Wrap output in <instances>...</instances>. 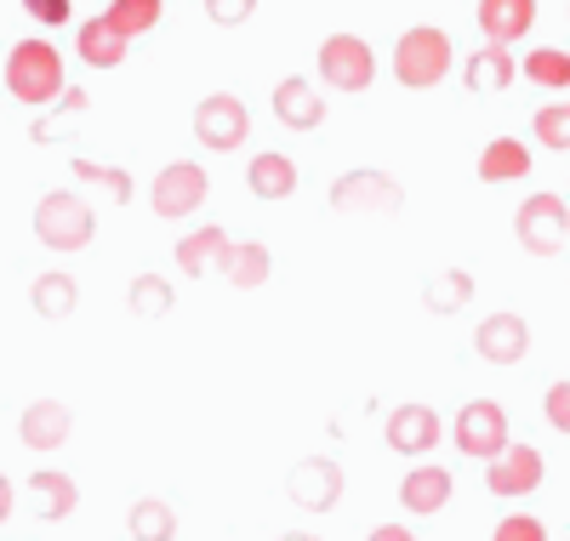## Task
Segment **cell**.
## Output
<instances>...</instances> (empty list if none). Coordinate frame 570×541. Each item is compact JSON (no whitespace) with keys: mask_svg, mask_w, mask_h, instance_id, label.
I'll list each match as a JSON object with an SVG mask.
<instances>
[{"mask_svg":"<svg viewBox=\"0 0 570 541\" xmlns=\"http://www.w3.org/2000/svg\"><path fill=\"white\" fill-rule=\"evenodd\" d=\"M473 348H480L491 365H519L531 354V325L519 314H491L480 331H473Z\"/></svg>","mask_w":570,"mask_h":541,"instance_id":"cell-10","label":"cell"},{"mask_svg":"<svg viewBox=\"0 0 570 541\" xmlns=\"http://www.w3.org/2000/svg\"><path fill=\"white\" fill-rule=\"evenodd\" d=\"M252 12H257V0H206V18H212V23H223V29L246 23Z\"/></svg>","mask_w":570,"mask_h":541,"instance_id":"cell-34","label":"cell"},{"mask_svg":"<svg viewBox=\"0 0 570 541\" xmlns=\"http://www.w3.org/2000/svg\"><path fill=\"white\" fill-rule=\"evenodd\" d=\"M279 541H320V535H279Z\"/></svg>","mask_w":570,"mask_h":541,"instance_id":"cell-39","label":"cell"},{"mask_svg":"<svg viewBox=\"0 0 570 541\" xmlns=\"http://www.w3.org/2000/svg\"><path fill=\"white\" fill-rule=\"evenodd\" d=\"M513 75H519V63H513V52L508 46H485V52H473L468 58V69H462V80H468V91H508L513 86Z\"/></svg>","mask_w":570,"mask_h":541,"instance_id":"cell-21","label":"cell"},{"mask_svg":"<svg viewBox=\"0 0 570 541\" xmlns=\"http://www.w3.org/2000/svg\"><path fill=\"white\" fill-rule=\"evenodd\" d=\"M126 535H131V541H171V535H177V513H171L166 502H137V508L126 513Z\"/></svg>","mask_w":570,"mask_h":541,"instance_id":"cell-25","label":"cell"},{"mask_svg":"<svg viewBox=\"0 0 570 541\" xmlns=\"http://www.w3.org/2000/svg\"><path fill=\"white\" fill-rule=\"evenodd\" d=\"M320 80L331 91H365L376 80V58L360 35H331L320 46Z\"/></svg>","mask_w":570,"mask_h":541,"instance_id":"cell-6","label":"cell"},{"mask_svg":"<svg viewBox=\"0 0 570 541\" xmlns=\"http://www.w3.org/2000/svg\"><path fill=\"white\" fill-rule=\"evenodd\" d=\"M246 183H252V194H263V200H285V194L297 188V166L285 155H257L246 166Z\"/></svg>","mask_w":570,"mask_h":541,"instance_id":"cell-24","label":"cell"},{"mask_svg":"<svg viewBox=\"0 0 570 541\" xmlns=\"http://www.w3.org/2000/svg\"><path fill=\"white\" fill-rule=\"evenodd\" d=\"M513 234L531 257H559L564 252V234H570V212L559 194H531L525 206L513 212Z\"/></svg>","mask_w":570,"mask_h":541,"instance_id":"cell-4","label":"cell"},{"mask_svg":"<svg viewBox=\"0 0 570 541\" xmlns=\"http://www.w3.org/2000/svg\"><path fill=\"white\" fill-rule=\"evenodd\" d=\"M485 484H491V496H531L542 484V451L537 445H508L497 462H485Z\"/></svg>","mask_w":570,"mask_h":541,"instance_id":"cell-9","label":"cell"},{"mask_svg":"<svg viewBox=\"0 0 570 541\" xmlns=\"http://www.w3.org/2000/svg\"><path fill=\"white\" fill-rule=\"evenodd\" d=\"M177 308V297H171V279H160V274H142L137 285H131V314L137 319H166Z\"/></svg>","mask_w":570,"mask_h":541,"instance_id":"cell-27","label":"cell"},{"mask_svg":"<svg viewBox=\"0 0 570 541\" xmlns=\"http://www.w3.org/2000/svg\"><path fill=\"white\" fill-rule=\"evenodd\" d=\"M23 12L35 18V23H69V0H23Z\"/></svg>","mask_w":570,"mask_h":541,"instance_id":"cell-36","label":"cell"},{"mask_svg":"<svg viewBox=\"0 0 570 541\" xmlns=\"http://www.w3.org/2000/svg\"><path fill=\"white\" fill-rule=\"evenodd\" d=\"M29 303H35V314H40V319L63 325V319L80 308V285H75L69 274H40V279H35V291H29Z\"/></svg>","mask_w":570,"mask_h":541,"instance_id":"cell-22","label":"cell"},{"mask_svg":"<svg viewBox=\"0 0 570 541\" xmlns=\"http://www.w3.org/2000/svg\"><path fill=\"white\" fill-rule=\"evenodd\" d=\"M246 131H252V115H246V104H240L234 91L200 97V109H195V137L206 142V149L228 155V149H240V142H246Z\"/></svg>","mask_w":570,"mask_h":541,"instance_id":"cell-7","label":"cell"},{"mask_svg":"<svg viewBox=\"0 0 570 541\" xmlns=\"http://www.w3.org/2000/svg\"><path fill=\"white\" fill-rule=\"evenodd\" d=\"M548 422H553L559 433H570V382H553V387H548Z\"/></svg>","mask_w":570,"mask_h":541,"instance_id":"cell-35","label":"cell"},{"mask_svg":"<svg viewBox=\"0 0 570 541\" xmlns=\"http://www.w3.org/2000/svg\"><path fill=\"white\" fill-rule=\"evenodd\" d=\"M537 137L548 142V149H570V104H553L537 115Z\"/></svg>","mask_w":570,"mask_h":541,"instance_id":"cell-30","label":"cell"},{"mask_svg":"<svg viewBox=\"0 0 570 541\" xmlns=\"http://www.w3.org/2000/svg\"><path fill=\"white\" fill-rule=\"evenodd\" d=\"M531 171V149L519 137H497L491 149L480 155V177L485 183H513V177H525Z\"/></svg>","mask_w":570,"mask_h":541,"instance_id":"cell-23","label":"cell"},{"mask_svg":"<svg viewBox=\"0 0 570 541\" xmlns=\"http://www.w3.org/2000/svg\"><path fill=\"white\" fill-rule=\"evenodd\" d=\"M160 7H166V0H115V7H109L104 18H109L120 35H131V40H137L142 29H155V23H160Z\"/></svg>","mask_w":570,"mask_h":541,"instance_id":"cell-28","label":"cell"},{"mask_svg":"<svg viewBox=\"0 0 570 541\" xmlns=\"http://www.w3.org/2000/svg\"><path fill=\"white\" fill-rule=\"evenodd\" d=\"M29 496H35V513H40V519L63 524V519L75 513V502H80V490H75V479H69V473L40 468V473H29Z\"/></svg>","mask_w":570,"mask_h":541,"instance_id":"cell-19","label":"cell"},{"mask_svg":"<svg viewBox=\"0 0 570 541\" xmlns=\"http://www.w3.org/2000/svg\"><path fill=\"white\" fill-rule=\"evenodd\" d=\"M35 234H40V245H52V252H80V245H91V206L69 188H52L35 206Z\"/></svg>","mask_w":570,"mask_h":541,"instance_id":"cell-3","label":"cell"},{"mask_svg":"<svg viewBox=\"0 0 570 541\" xmlns=\"http://www.w3.org/2000/svg\"><path fill=\"white\" fill-rule=\"evenodd\" d=\"M468 291H473V285H468V274H456V268H451L434 291H428V308H462V303H468Z\"/></svg>","mask_w":570,"mask_h":541,"instance_id":"cell-32","label":"cell"},{"mask_svg":"<svg viewBox=\"0 0 570 541\" xmlns=\"http://www.w3.org/2000/svg\"><path fill=\"white\" fill-rule=\"evenodd\" d=\"M75 177H80V183H98V188H109L115 200H126V194H131V177H126V171H109V166H91V160H75Z\"/></svg>","mask_w":570,"mask_h":541,"instance_id":"cell-31","label":"cell"},{"mask_svg":"<svg viewBox=\"0 0 570 541\" xmlns=\"http://www.w3.org/2000/svg\"><path fill=\"white\" fill-rule=\"evenodd\" d=\"M451 473L445 468H434V462H416L405 479H400V502L411 508V513H440L445 502H451Z\"/></svg>","mask_w":570,"mask_h":541,"instance_id":"cell-16","label":"cell"},{"mask_svg":"<svg viewBox=\"0 0 570 541\" xmlns=\"http://www.w3.org/2000/svg\"><path fill=\"white\" fill-rule=\"evenodd\" d=\"M7 91L23 97L29 109L58 104V97H63V58H58V46H46V40H18L12 58H7Z\"/></svg>","mask_w":570,"mask_h":541,"instance_id":"cell-1","label":"cell"},{"mask_svg":"<svg viewBox=\"0 0 570 541\" xmlns=\"http://www.w3.org/2000/svg\"><path fill=\"white\" fill-rule=\"evenodd\" d=\"M223 279L240 285V291H257L268 279V252H263V245H234L228 263H223Z\"/></svg>","mask_w":570,"mask_h":541,"instance_id":"cell-26","label":"cell"},{"mask_svg":"<svg viewBox=\"0 0 570 541\" xmlns=\"http://www.w3.org/2000/svg\"><path fill=\"white\" fill-rule=\"evenodd\" d=\"M451 69V35L434 29V23H416L400 35L394 46V80L411 86V91H428V86H440Z\"/></svg>","mask_w":570,"mask_h":541,"instance_id":"cell-2","label":"cell"},{"mask_svg":"<svg viewBox=\"0 0 570 541\" xmlns=\"http://www.w3.org/2000/svg\"><path fill=\"white\" fill-rule=\"evenodd\" d=\"M285 490H292V502H297V508L325 513V508H337V496H343V473H337V462L314 456V462H303L292 479H285Z\"/></svg>","mask_w":570,"mask_h":541,"instance_id":"cell-12","label":"cell"},{"mask_svg":"<svg viewBox=\"0 0 570 541\" xmlns=\"http://www.w3.org/2000/svg\"><path fill=\"white\" fill-rule=\"evenodd\" d=\"M383 433H389V445H394L400 456H428V451L440 445V416L428 411V405H400Z\"/></svg>","mask_w":570,"mask_h":541,"instance_id":"cell-13","label":"cell"},{"mask_svg":"<svg viewBox=\"0 0 570 541\" xmlns=\"http://www.w3.org/2000/svg\"><path fill=\"white\" fill-rule=\"evenodd\" d=\"M331 206L337 212H394L400 206V188H394V177H383V171H348V177H337V188H331Z\"/></svg>","mask_w":570,"mask_h":541,"instance_id":"cell-11","label":"cell"},{"mask_svg":"<svg viewBox=\"0 0 570 541\" xmlns=\"http://www.w3.org/2000/svg\"><path fill=\"white\" fill-rule=\"evenodd\" d=\"M451 439H456V451H462V456H473V462H497V456L513 445V439H508V411H502L497 400H473V405H462Z\"/></svg>","mask_w":570,"mask_h":541,"instance_id":"cell-5","label":"cell"},{"mask_svg":"<svg viewBox=\"0 0 570 541\" xmlns=\"http://www.w3.org/2000/svg\"><path fill=\"white\" fill-rule=\"evenodd\" d=\"M525 75L548 91H564L570 86V52H559V46H537V52L525 58Z\"/></svg>","mask_w":570,"mask_h":541,"instance_id":"cell-29","label":"cell"},{"mask_svg":"<svg viewBox=\"0 0 570 541\" xmlns=\"http://www.w3.org/2000/svg\"><path fill=\"white\" fill-rule=\"evenodd\" d=\"M18 439L29 451H58L69 439V411L58 400H35L23 416H18Z\"/></svg>","mask_w":570,"mask_h":541,"instance_id":"cell-17","label":"cell"},{"mask_svg":"<svg viewBox=\"0 0 570 541\" xmlns=\"http://www.w3.org/2000/svg\"><path fill=\"white\" fill-rule=\"evenodd\" d=\"M537 23V0H480V29L491 46H513L525 40Z\"/></svg>","mask_w":570,"mask_h":541,"instance_id":"cell-15","label":"cell"},{"mask_svg":"<svg viewBox=\"0 0 570 541\" xmlns=\"http://www.w3.org/2000/svg\"><path fill=\"white\" fill-rule=\"evenodd\" d=\"M371 541H416V535L400 530V524H383V530H371Z\"/></svg>","mask_w":570,"mask_h":541,"instance_id":"cell-37","label":"cell"},{"mask_svg":"<svg viewBox=\"0 0 570 541\" xmlns=\"http://www.w3.org/2000/svg\"><path fill=\"white\" fill-rule=\"evenodd\" d=\"M126 46H131V35H120L109 18H91V23H80V63H91V69H120L126 63Z\"/></svg>","mask_w":570,"mask_h":541,"instance_id":"cell-18","label":"cell"},{"mask_svg":"<svg viewBox=\"0 0 570 541\" xmlns=\"http://www.w3.org/2000/svg\"><path fill=\"white\" fill-rule=\"evenodd\" d=\"M7 519H12V479L0 473V524H7Z\"/></svg>","mask_w":570,"mask_h":541,"instance_id":"cell-38","label":"cell"},{"mask_svg":"<svg viewBox=\"0 0 570 541\" xmlns=\"http://www.w3.org/2000/svg\"><path fill=\"white\" fill-rule=\"evenodd\" d=\"M206 171L195 166V160H177V166H166L160 177H155V212L160 217H188V212H200L206 206Z\"/></svg>","mask_w":570,"mask_h":541,"instance_id":"cell-8","label":"cell"},{"mask_svg":"<svg viewBox=\"0 0 570 541\" xmlns=\"http://www.w3.org/2000/svg\"><path fill=\"white\" fill-rule=\"evenodd\" d=\"M491 541H548V530H542V519H531V513H508Z\"/></svg>","mask_w":570,"mask_h":541,"instance_id":"cell-33","label":"cell"},{"mask_svg":"<svg viewBox=\"0 0 570 541\" xmlns=\"http://www.w3.org/2000/svg\"><path fill=\"white\" fill-rule=\"evenodd\" d=\"M228 252H234V239H228L223 228H195V234H183V245H177V268L200 279V274L223 268Z\"/></svg>","mask_w":570,"mask_h":541,"instance_id":"cell-20","label":"cell"},{"mask_svg":"<svg viewBox=\"0 0 570 541\" xmlns=\"http://www.w3.org/2000/svg\"><path fill=\"white\" fill-rule=\"evenodd\" d=\"M274 115H279V126H292V131H314L325 120V97L303 75H292V80L274 86Z\"/></svg>","mask_w":570,"mask_h":541,"instance_id":"cell-14","label":"cell"}]
</instances>
